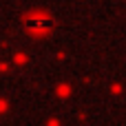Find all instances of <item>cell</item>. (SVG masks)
I'll return each instance as SVG.
<instances>
[{
  "instance_id": "1",
  "label": "cell",
  "mask_w": 126,
  "mask_h": 126,
  "mask_svg": "<svg viewBox=\"0 0 126 126\" xmlns=\"http://www.w3.org/2000/svg\"><path fill=\"white\" fill-rule=\"evenodd\" d=\"M51 27H53V20L47 13H29V16H24V29L29 33H40L42 35Z\"/></svg>"
}]
</instances>
